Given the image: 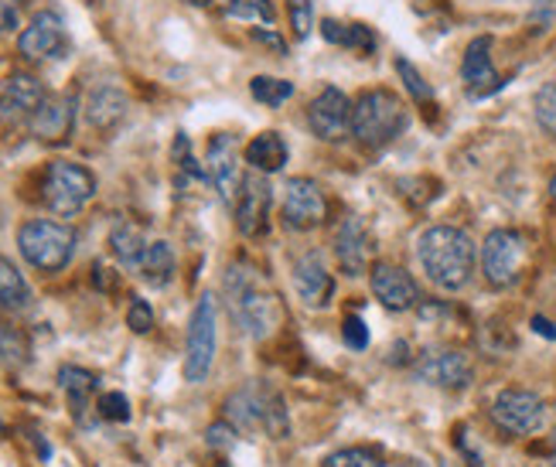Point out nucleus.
Segmentation results:
<instances>
[{
    "label": "nucleus",
    "mask_w": 556,
    "mask_h": 467,
    "mask_svg": "<svg viewBox=\"0 0 556 467\" xmlns=\"http://www.w3.org/2000/svg\"><path fill=\"white\" fill-rule=\"evenodd\" d=\"M226 298H229V311L232 321L243 328L250 338L263 341L270 338L280 321H283V304L277 293L267 287L263 274L250 263H236L226 274Z\"/></svg>",
    "instance_id": "nucleus-1"
},
{
    "label": "nucleus",
    "mask_w": 556,
    "mask_h": 467,
    "mask_svg": "<svg viewBox=\"0 0 556 467\" xmlns=\"http://www.w3.org/2000/svg\"><path fill=\"white\" fill-rule=\"evenodd\" d=\"M420 266L441 290H462L475 274V242L454 226H433L420 236Z\"/></svg>",
    "instance_id": "nucleus-2"
},
{
    "label": "nucleus",
    "mask_w": 556,
    "mask_h": 467,
    "mask_svg": "<svg viewBox=\"0 0 556 467\" xmlns=\"http://www.w3.org/2000/svg\"><path fill=\"white\" fill-rule=\"evenodd\" d=\"M406 127V106L390 89H366L352 103V137L362 147H382Z\"/></svg>",
    "instance_id": "nucleus-3"
},
{
    "label": "nucleus",
    "mask_w": 556,
    "mask_h": 467,
    "mask_svg": "<svg viewBox=\"0 0 556 467\" xmlns=\"http://www.w3.org/2000/svg\"><path fill=\"white\" fill-rule=\"evenodd\" d=\"M17 250L41 274H59L76 253V232L52 218H31L17 229Z\"/></svg>",
    "instance_id": "nucleus-4"
},
{
    "label": "nucleus",
    "mask_w": 556,
    "mask_h": 467,
    "mask_svg": "<svg viewBox=\"0 0 556 467\" xmlns=\"http://www.w3.org/2000/svg\"><path fill=\"white\" fill-rule=\"evenodd\" d=\"M96 194V178L92 171L72 161H52L45 171V185H41V199L55 215H76L89 199Z\"/></svg>",
    "instance_id": "nucleus-5"
},
{
    "label": "nucleus",
    "mask_w": 556,
    "mask_h": 467,
    "mask_svg": "<svg viewBox=\"0 0 556 467\" xmlns=\"http://www.w3.org/2000/svg\"><path fill=\"white\" fill-rule=\"evenodd\" d=\"M526 256H529V245H526L522 232L495 229L485 236V242H481V274H485V280L492 287L505 290L522 277Z\"/></svg>",
    "instance_id": "nucleus-6"
},
{
    "label": "nucleus",
    "mask_w": 556,
    "mask_h": 467,
    "mask_svg": "<svg viewBox=\"0 0 556 467\" xmlns=\"http://www.w3.org/2000/svg\"><path fill=\"white\" fill-rule=\"evenodd\" d=\"M215 341H219V328H215V298H205L191 311L188 321V345H185V379L188 382H205L215 362Z\"/></svg>",
    "instance_id": "nucleus-7"
},
{
    "label": "nucleus",
    "mask_w": 556,
    "mask_h": 467,
    "mask_svg": "<svg viewBox=\"0 0 556 467\" xmlns=\"http://www.w3.org/2000/svg\"><path fill=\"white\" fill-rule=\"evenodd\" d=\"M492 420L513 437H529L546 424V403L529 389H505L492 403Z\"/></svg>",
    "instance_id": "nucleus-8"
},
{
    "label": "nucleus",
    "mask_w": 556,
    "mask_h": 467,
    "mask_svg": "<svg viewBox=\"0 0 556 467\" xmlns=\"http://www.w3.org/2000/svg\"><path fill=\"white\" fill-rule=\"evenodd\" d=\"M328 218V199L314 178H290L283 188V223L287 229H314Z\"/></svg>",
    "instance_id": "nucleus-9"
},
{
    "label": "nucleus",
    "mask_w": 556,
    "mask_h": 467,
    "mask_svg": "<svg viewBox=\"0 0 556 467\" xmlns=\"http://www.w3.org/2000/svg\"><path fill=\"white\" fill-rule=\"evenodd\" d=\"M307 123L314 137H321L328 143H338L352 134V100L342 92V89H321L318 100L307 106Z\"/></svg>",
    "instance_id": "nucleus-10"
},
{
    "label": "nucleus",
    "mask_w": 556,
    "mask_h": 467,
    "mask_svg": "<svg viewBox=\"0 0 556 467\" xmlns=\"http://www.w3.org/2000/svg\"><path fill=\"white\" fill-rule=\"evenodd\" d=\"M270 199H274V191H270L267 178H263L260 171H253V175H247V178H243V185H239L236 202H232V212H236V229L243 232V236H260L263 229H267Z\"/></svg>",
    "instance_id": "nucleus-11"
},
{
    "label": "nucleus",
    "mask_w": 556,
    "mask_h": 467,
    "mask_svg": "<svg viewBox=\"0 0 556 467\" xmlns=\"http://www.w3.org/2000/svg\"><path fill=\"white\" fill-rule=\"evenodd\" d=\"M414 376L420 382L441 386V389H465L475 376L471 358L465 352L454 349H438V352H424L414 365Z\"/></svg>",
    "instance_id": "nucleus-12"
},
{
    "label": "nucleus",
    "mask_w": 556,
    "mask_h": 467,
    "mask_svg": "<svg viewBox=\"0 0 556 467\" xmlns=\"http://www.w3.org/2000/svg\"><path fill=\"white\" fill-rule=\"evenodd\" d=\"M62 48H65V24L55 11H38L17 38V52L28 62L55 59L62 55Z\"/></svg>",
    "instance_id": "nucleus-13"
},
{
    "label": "nucleus",
    "mask_w": 556,
    "mask_h": 467,
    "mask_svg": "<svg viewBox=\"0 0 556 467\" xmlns=\"http://www.w3.org/2000/svg\"><path fill=\"white\" fill-rule=\"evenodd\" d=\"M208 181L215 185V191L223 194V202H236L239 185H243V175H239V147L232 134H215L208 140Z\"/></svg>",
    "instance_id": "nucleus-14"
},
{
    "label": "nucleus",
    "mask_w": 556,
    "mask_h": 467,
    "mask_svg": "<svg viewBox=\"0 0 556 467\" xmlns=\"http://www.w3.org/2000/svg\"><path fill=\"white\" fill-rule=\"evenodd\" d=\"M372 277V293L376 301L386 307V311H409L420 304V290H417V280L406 274L403 266H393V263H376L369 269Z\"/></svg>",
    "instance_id": "nucleus-15"
},
{
    "label": "nucleus",
    "mask_w": 556,
    "mask_h": 467,
    "mask_svg": "<svg viewBox=\"0 0 556 467\" xmlns=\"http://www.w3.org/2000/svg\"><path fill=\"white\" fill-rule=\"evenodd\" d=\"M28 123L41 143H65L72 137V127H76V100L72 96H45V103Z\"/></svg>",
    "instance_id": "nucleus-16"
},
{
    "label": "nucleus",
    "mask_w": 556,
    "mask_h": 467,
    "mask_svg": "<svg viewBox=\"0 0 556 467\" xmlns=\"http://www.w3.org/2000/svg\"><path fill=\"white\" fill-rule=\"evenodd\" d=\"M334 256L349 277L369 274V232L358 215L342 218V226L334 229Z\"/></svg>",
    "instance_id": "nucleus-17"
},
{
    "label": "nucleus",
    "mask_w": 556,
    "mask_h": 467,
    "mask_svg": "<svg viewBox=\"0 0 556 467\" xmlns=\"http://www.w3.org/2000/svg\"><path fill=\"white\" fill-rule=\"evenodd\" d=\"M462 79L468 86V92L475 96V100H481V96H492L502 79H498V72L492 65V38H475L468 45V52H465V62H462Z\"/></svg>",
    "instance_id": "nucleus-18"
},
{
    "label": "nucleus",
    "mask_w": 556,
    "mask_h": 467,
    "mask_svg": "<svg viewBox=\"0 0 556 467\" xmlns=\"http://www.w3.org/2000/svg\"><path fill=\"white\" fill-rule=\"evenodd\" d=\"M45 103V89L28 72H17L4 86H0V116L17 123V119H31L35 110Z\"/></svg>",
    "instance_id": "nucleus-19"
},
{
    "label": "nucleus",
    "mask_w": 556,
    "mask_h": 467,
    "mask_svg": "<svg viewBox=\"0 0 556 467\" xmlns=\"http://www.w3.org/2000/svg\"><path fill=\"white\" fill-rule=\"evenodd\" d=\"M294 287H298L301 301L307 307H325L331 301L334 280H331V274L325 269L318 253H307V256L298 260V266H294Z\"/></svg>",
    "instance_id": "nucleus-20"
},
{
    "label": "nucleus",
    "mask_w": 556,
    "mask_h": 467,
    "mask_svg": "<svg viewBox=\"0 0 556 467\" xmlns=\"http://www.w3.org/2000/svg\"><path fill=\"white\" fill-rule=\"evenodd\" d=\"M263 396H267V386L260 382H250L239 392L226 400V420L236 427V430H263Z\"/></svg>",
    "instance_id": "nucleus-21"
},
{
    "label": "nucleus",
    "mask_w": 556,
    "mask_h": 467,
    "mask_svg": "<svg viewBox=\"0 0 556 467\" xmlns=\"http://www.w3.org/2000/svg\"><path fill=\"white\" fill-rule=\"evenodd\" d=\"M124 113H127V96L119 92L116 86H100V89L89 92V100H86L89 127L110 130V127H116L119 119H124Z\"/></svg>",
    "instance_id": "nucleus-22"
},
{
    "label": "nucleus",
    "mask_w": 556,
    "mask_h": 467,
    "mask_svg": "<svg viewBox=\"0 0 556 467\" xmlns=\"http://www.w3.org/2000/svg\"><path fill=\"white\" fill-rule=\"evenodd\" d=\"M59 386L65 389V400H68V409L76 420H83L86 409H89V400L96 386H100V379H96L89 368H79V365H65L59 373Z\"/></svg>",
    "instance_id": "nucleus-23"
},
{
    "label": "nucleus",
    "mask_w": 556,
    "mask_h": 467,
    "mask_svg": "<svg viewBox=\"0 0 556 467\" xmlns=\"http://www.w3.org/2000/svg\"><path fill=\"white\" fill-rule=\"evenodd\" d=\"M247 164L253 171H260V175H274V171H280L287 164V143H283V137L274 134V130L253 137L250 147H247Z\"/></svg>",
    "instance_id": "nucleus-24"
},
{
    "label": "nucleus",
    "mask_w": 556,
    "mask_h": 467,
    "mask_svg": "<svg viewBox=\"0 0 556 467\" xmlns=\"http://www.w3.org/2000/svg\"><path fill=\"white\" fill-rule=\"evenodd\" d=\"M31 307V287L17 274L11 260L0 256V311L8 314H24Z\"/></svg>",
    "instance_id": "nucleus-25"
},
{
    "label": "nucleus",
    "mask_w": 556,
    "mask_h": 467,
    "mask_svg": "<svg viewBox=\"0 0 556 467\" xmlns=\"http://www.w3.org/2000/svg\"><path fill=\"white\" fill-rule=\"evenodd\" d=\"M137 274L148 280L151 287H167L175 277V250L167 242H148V253L140 260V269Z\"/></svg>",
    "instance_id": "nucleus-26"
},
{
    "label": "nucleus",
    "mask_w": 556,
    "mask_h": 467,
    "mask_svg": "<svg viewBox=\"0 0 556 467\" xmlns=\"http://www.w3.org/2000/svg\"><path fill=\"white\" fill-rule=\"evenodd\" d=\"M110 250L113 256L119 260V266L127 269H140V260L143 253H148V239H143V232L130 223H119L113 232H110Z\"/></svg>",
    "instance_id": "nucleus-27"
},
{
    "label": "nucleus",
    "mask_w": 556,
    "mask_h": 467,
    "mask_svg": "<svg viewBox=\"0 0 556 467\" xmlns=\"http://www.w3.org/2000/svg\"><path fill=\"white\" fill-rule=\"evenodd\" d=\"M250 92L253 100L263 103V106H283L290 96H294V86H290L287 79H274V76H256L250 83Z\"/></svg>",
    "instance_id": "nucleus-28"
},
{
    "label": "nucleus",
    "mask_w": 556,
    "mask_h": 467,
    "mask_svg": "<svg viewBox=\"0 0 556 467\" xmlns=\"http://www.w3.org/2000/svg\"><path fill=\"white\" fill-rule=\"evenodd\" d=\"M396 72H400V79H403V86H406V92L414 96V100L420 103V106H427V103H433V89L424 83V76H420V68L409 62V59H396Z\"/></svg>",
    "instance_id": "nucleus-29"
},
{
    "label": "nucleus",
    "mask_w": 556,
    "mask_h": 467,
    "mask_svg": "<svg viewBox=\"0 0 556 467\" xmlns=\"http://www.w3.org/2000/svg\"><path fill=\"white\" fill-rule=\"evenodd\" d=\"M226 14L236 21H256V24H274V17H277L270 0H232Z\"/></svg>",
    "instance_id": "nucleus-30"
},
{
    "label": "nucleus",
    "mask_w": 556,
    "mask_h": 467,
    "mask_svg": "<svg viewBox=\"0 0 556 467\" xmlns=\"http://www.w3.org/2000/svg\"><path fill=\"white\" fill-rule=\"evenodd\" d=\"M0 362L4 365H24L28 362V341L17 328L0 325Z\"/></svg>",
    "instance_id": "nucleus-31"
},
{
    "label": "nucleus",
    "mask_w": 556,
    "mask_h": 467,
    "mask_svg": "<svg viewBox=\"0 0 556 467\" xmlns=\"http://www.w3.org/2000/svg\"><path fill=\"white\" fill-rule=\"evenodd\" d=\"M533 113H536V123H540V127H543L549 137H556V83H546V86L536 92Z\"/></svg>",
    "instance_id": "nucleus-32"
},
{
    "label": "nucleus",
    "mask_w": 556,
    "mask_h": 467,
    "mask_svg": "<svg viewBox=\"0 0 556 467\" xmlns=\"http://www.w3.org/2000/svg\"><path fill=\"white\" fill-rule=\"evenodd\" d=\"M321 467H386V464L379 460V454L366 447H345V451H334Z\"/></svg>",
    "instance_id": "nucleus-33"
},
{
    "label": "nucleus",
    "mask_w": 556,
    "mask_h": 467,
    "mask_svg": "<svg viewBox=\"0 0 556 467\" xmlns=\"http://www.w3.org/2000/svg\"><path fill=\"white\" fill-rule=\"evenodd\" d=\"M96 413H100L106 424H127L130 420V400L124 396V392H103L100 403H96Z\"/></svg>",
    "instance_id": "nucleus-34"
},
{
    "label": "nucleus",
    "mask_w": 556,
    "mask_h": 467,
    "mask_svg": "<svg viewBox=\"0 0 556 467\" xmlns=\"http://www.w3.org/2000/svg\"><path fill=\"white\" fill-rule=\"evenodd\" d=\"M287 17H290V28H294V38L304 41L314 28V8L311 0H287Z\"/></svg>",
    "instance_id": "nucleus-35"
},
{
    "label": "nucleus",
    "mask_w": 556,
    "mask_h": 467,
    "mask_svg": "<svg viewBox=\"0 0 556 467\" xmlns=\"http://www.w3.org/2000/svg\"><path fill=\"white\" fill-rule=\"evenodd\" d=\"M342 48H352L355 55H372L376 52V35L366 24H345V38Z\"/></svg>",
    "instance_id": "nucleus-36"
},
{
    "label": "nucleus",
    "mask_w": 556,
    "mask_h": 467,
    "mask_svg": "<svg viewBox=\"0 0 556 467\" xmlns=\"http://www.w3.org/2000/svg\"><path fill=\"white\" fill-rule=\"evenodd\" d=\"M127 328L134 335H148L154 328V307L143 301V298H134L130 307H127Z\"/></svg>",
    "instance_id": "nucleus-37"
},
{
    "label": "nucleus",
    "mask_w": 556,
    "mask_h": 467,
    "mask_svg": "<svg viewBox=\"0 0 556 467\" xmlns=\"http://www.w3.org/2000/svg\"><path fill=\"white\" fill-rule=\"evenodd\" d=\"M172 157H175V164L185 171V175L208 181V171H202V167L195 164V157H191V143H188L185 134H178V140H175V147H172Z\"/></svg>",
    "instance_id": "nucleus-38"
},
{
    "label": "nucleus",
    "mask_w": 556,
    "mask_h": 467,
    "mask_svg": "<svg viewBox=\"0 0 556 467\" xmlns=\"http://www.w3.org/2000/svg\"><path fill=\"white\" fill-rule=\"evenodd\" d=\"M342 338H345V345L362 352L369 345V331H366V321H362L358 314H349L345 321H342Z\"/></svg>",
    "instance_id": "nucleus-39"
},
{
    "label": "nucleus",
    "mask_w": 556,
    "mask_h": 467,
    "mask_svg": "<svg viewBox=\"0 0 556 467\" xmlns=\"http://www.w3.org/2000/svg\"><path fill=\"white\" fill-rule=\"evenodd\" d=\"M205 440H208V447H215V451H229L236 444V427L229 420H219V424H212L205 430Z\"/></svg>",
    "instance_id": "nucleus-40"
},
{
    "label": "nucleus",
    "mask_w": 556,
    "mask_h": 467,
    "mask_svg": "<svg viewBox=\"0 0 556 467\" xmlns=\"http://www.w3.org/2000/svg\"><path fill=\"white\" fill-rule=\"evenodd\" d=\"M17 17H21V0H0V35L17 28Z\"/></svg>",
    "instance_id": "nucleus-41"
},
{
    "label": "nucleus",
    "mask_w": 556,
    "mask_h": 467,
    "mask_svg": "<svg viewBox=\"0 0 556 467\" xmlns=\"http://www.w3.org/2000/svg\"><path fill=\"white\" fill-rule=\"evenodd\" d=\"M253 41L274 48V52H283V38L270 28V24H267V28H253Z\"/></svg>",
    "instance_id": "nucleus-42"
},
{
    "label": "nucleus",
    "mask_w": 556,
    "mask_h": 467,
    "mask_svg": "<svg viewBox=\"0 0 556 467\" xmlns=\"http://www.w3.org/2000/svg\"><path fill=\"white\" fill-rule=\"evenodd\" d=\"M321 35H325V41H331V45H342V38H345V24H338V21H321Z\"/></svg>",
    "instance_id": "nucleus-43"
},
{
    "label": "nucleus",
    "mask_w": 556,
    "mask_h": 467,
    "mask_svg": "<svg viewBox=\"0 0 556 467\" xmlns=\"http://www.w3.org/2000/svg\"><path fill=\"white\" fill-rule=\"evenodd\" d=\"M533 331L543 335V338H549V341H556V328L546 321V317H533Z\"/></svg>",
    "instance_id": "nucleus-44"
},
{
    "label": "nucleus",
    "mask_w": 556,
    "mask_h": 467,
    "mask_svg": "<svg viewBox=\"0 0 556 467\" xmlns=\"http://www.w3.org/2000/svg\"><path fill=\"white\" fill-rule=\"evenodd\" d=\"M390 467H424L420 460H414V457H400V460H393Z\"/></svg>",
    "instance_id": "nucleus-45"
},
{
    "label": "nucleus",
    "mask_w": 556,
    "mask_h": 467,
    "mask_svg": "<svg viewBox=\"0 0 556 467\" xmlns=\"http://www.w3.org/2000/svg\"><path fill=\"white\" fill-rule=\"evenodd\" d=\"M549 451H553V457H549V460L556 464V430H553V437H549Z\"/></svg>",
    "instance_id": "nucleus-46"
},
{
    "label": "nucleus",
    "mask_w": 556,
    "mask_h": 467,
    "mask_svg": "<svg viewBox=\"0 0 556 467\" xmlns=\"http://www.w3.org/2000/svg\"><path fill=\"white\" fill-rule=\"evenodd\" d=\"M549 194H553V199H556V175H553V181H549Z\"/></svg>",
    "instance_id": "nucleus-47"
},
{
    "label": "nucleus",
    "mask_w": 556,
    "mask_h": 467,
    "mask_svg": "<svg viewBox=\"0 0 556 467\" xmlns=\"http://www.w3.org/2000/svg\"><path fill=\"white\" fill-rule=\"evenodd\" d=\"M536 467H556V464H553V460H546V464H536Z\"/></svg>",
    "instance_id": "nucleus-48"
},
{
    "label": "nucleus",
    "mask_w": 556,
    "mask_h": 467,
    "mask_svg": "<svg viewBox=\"0 0 556 467\" xmlns=\"http://www.w3.org/2000/svg\"><path fill=\"white\" fill-rule=\"evenodd\" d=\"M219 467H229V464H226V460H223V464H219Z\"/></svg>",
    "instance_id": "nucleus-49"
},
{
    "label": "nucleus",
    "mask_w": 556,
    "mask_h": 467,
    "mask_svg": "<svg viewBox=\"0 0 556 467\" xmlns=\"http://www.w3.org/2000/svg\"><path fill=\"white\" fill-rule=\"evenodd\" d=\"M0 430H4V424H0Z\"/></svg>",
    "instance_id": "nucleus-50"
}]
</instances>
